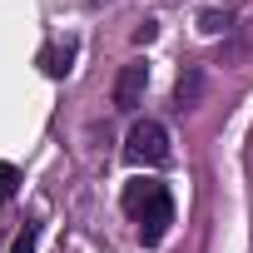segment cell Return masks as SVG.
Wrapping results in <instances>:
<instances>
[{
	"mask_svg": "<svg viewBox=\"0 0 253 253\" xmlns=\"http://www.w3.org/2000/svg\"><path fill=\"white\" fill-rule=\"evenodd\" d=\"M228 20H233V10H204L199 15V30L204 35H218V30H228Z\"/></svg>",
	"mask_w": 253,
	"mask_h": 253,
	"instance_id": "8992f818",
	"label": "cell"
},
{
	"mask_svg": "<svg viewBox=\"0 0 253 253\" xmlns=\"http://www.w3.org/2000/svg\"><path fill=\"white\" fill-rule=\"evenodd\" d=\"M40 248V223H25L20 233H15V243H10V253H35Z\"/></svg>",
	"mask_w": 253,
	"mask_h": 253,
	"instance_id": "52a82bcc",
	"label": "cell"
},
{
	"mask_svg": "<svg viewBox=\"0 0 253 253\" xmlns=\"http://www.w3.org/2000/svg\"><path fill=\"white\" fill-rule=\"evenodd\" d=\"M199 94H204V70H199V65H184V70H179V84H174V104H179V109H194Z\"/></svg>",
	"mask_w": 253,
	"mask_h": 253,
	"instance_id": "277c9868",
	"label": "cell"
},
{
	"mask_svg": "<svg viewBox=\"0 0 253 253\" xmlns=\"http://www.w3.org/2000/svg\"><path fill=\"white\" fill-rule=\"evenodd\" d=\"M144 89H149V65L144 60H129V65L119 70V80H114V109L134 114L144 104Z\"/></svg>",
	"mask_w": 253,
	"mask_h": 253,
	"instance_id": "3957f363",
	"label": "cell"
},
{
	"mask_svg": "<svg viewBox=\"0 0 253 253\" xmlns=\"http://www.w3.org/2000/svg\"><path fill=\"white\" fill-rule=\"evenodd\" d=\"M124 213L139 223V243H164L169 223H174V199L159 179H129L124 184Z\"/></svg>",
	"mask_w": 253,
	"mask_h": 253,
	"instance_id": "6da1fadb",
	"label": "cell"
},
{
	"mask_svg": "<svg viewBox=\"0 0 253 253\" xmlns=\"http://www.w3.org/2000/svg\"><path fill=\"white\" fill-rule=\"evenodd\" d=\"M124 159L144 164V169L169 164V129H164L159 119H139L134 129H129V139H124Z\"/></svg>",
	"mask_w": 253,
	"mask_h": 253,
	"instance_id": "7a4b0ae2",
	"label": "cell"
},
{
	"mask_svg": "<svg viewBox=\"0 0 253 253\" xmlns=\"http://www.w3.org/2000/svg\"><path fill=\"white\" fill-rule=\"evenodd\" d=\"M154 35H159V25H154V20H144V25H139V30H134V40H139V45H149V40H154Z\"/></svg>",
	"mask_w": 253,
	"mask_h": 253,
	"instance_id": "9c48e42d",
	"label": "cell"
},
{
	"mask_svg": "<svg viewBox=\"0 0 253 253\" xmlns=\"http://www.w3.org/2000/svg\"><path fill=\"white\" fill-rule=\"evenodd\" d=\"M70 65H75V45L65 40V45H45L40 50V70L50 75V80H65L70 75Z\"/></svg>",
	"mask_w": 253,
	"mask_h": 253,
	"instance_id": "5b68a950",
	"label": "cell"
},
{
	"mask_svg": "<svg viewBox=\"0 0 253 253\" xmlns=\"http://www.w3.org/2000/svg\"><path fill=\"white\" fill-rule=\"evenodd\" d=\"M15 189H20V169L15 164H0V204H5Z\"/></svg>",
	"mask_w": 253,
	"mask_h": 253,
	"instance_id": "ba28073f",
	"label": "cell"
}]
</instances>
